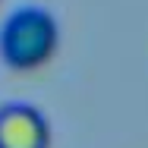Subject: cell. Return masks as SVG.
<instances>
[{
    "label": "cell",
    "mask_w": 148,
    "mask_h": 148,
    "mask_svg": "<svg viewBox=\"0 0 148 148\" xmlns=\"http://www.w3.org/2000/svg\"><path fill=\"white\" fill-rule=\"evenodd\" d=\"M0 148H51V123L32 104L0 107Z\"/></svg>",
    "instance_id": "cell-2"
},
{
    "label": "cell",
    "mask_w": 148,
    "mask_h": 148,
    "mask_svg": "<svg viewBox=\"0 0 148 148\" xmlns=\"http://www.w3.org/2000/svg\"><path fill=\"white\" fill-rule=\"evenodd\" d=\"M57 44H60V29L54 16L38 6H25V10L13 13L0 32L3 63L16 73H32V69L44 66L57 54Z\"/></svg>",
    "instance_id": "cell-1"
}]
</instances>
